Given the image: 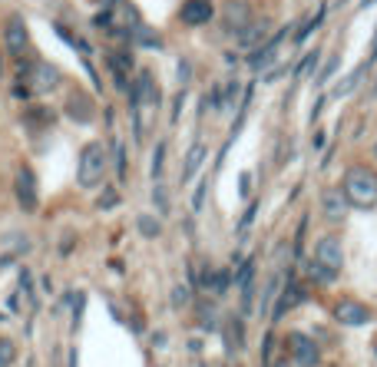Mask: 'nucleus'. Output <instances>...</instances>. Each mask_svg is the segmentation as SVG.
Listing matches in <instances>:
<instances>
[{"label":"nucleus","instance_id":"nucleus-37","mask_svg":"<svg viewBox=\"0 0 377 367\" xmlns=\"http://www.w3.org/2000/svg\"><path fill=\"white\" fill-rule=\"evenodd\" d=\"M304 232H308V219L302 215V222H298V232H295V258H302V252H304Z\"/></svg>","mask_w":377,"mask_h":367},{"label":"nucleus","instance_id":"nucleus-24","mask_svg":"<svg viewBox=\"0 0 377 367\" xmlns=\"http://www.w3.org/2000/svg\"><path fill=\"white\" fill-rule=\"evenodd\" d=\"M136 228H139L143 239H159V235H162V219H159V215H139V219H136Z\"/></svg>","mask_w":377,"mask_h":367},{"label":"nucleus","instance_id":"nucleus-40","mask_svg":"<svg viewBox=\"0 0 377 367\" xmlns=\"http://www.w3.org/2000/svg\"><path fill=\"white\" fill-rule=\"evenodd\" d=\"M30 96H34V90H30L27 83H17V86H14V99H23V103H27Z\"/></svg>","mask_w":377,"mask_h":367},{"label":"nucleus","instance_id":"nucleus-2","mask_svg":"<svg viewBox=\"0 0 377 367\" xmlns=\"http://www.w3.org/2000/svg\"><path fill=\"white\" fill-rule=\"evenodd\" d=\"M341 192L351 202V209L371 212L377 205V172L371 165H351L341 179Z\"/></svg>","mask_w":377,"mask_h":367},{"label":"nucleus","instance_id":"nucleus-33","mask_svg":"<svg viewBox=\"0 0 377 367\" xmlns=\"http://www.w3.org/2000/svg\"><path fill=\"white\" fill-rule=\"evenodd\" d=\"M255 215H258V202H252V205H248V209H245V215L239 219V239H245V235H248V228H252Z\"/></svg>","mask_w":377,"mask_h":367},{"label":"nucleus","instance_id":"nucleus-28","mask_svg":"<svg viewBox=\"0 0 377 367\" xmlns=\"http://www.w3.org/2000/svg\"><path fill=\"white\" fill-rule=\"evenodd\" d=\"M318 60H321L318 50H308V54H304V60L298 63V67H295V76H298V80L311 76V73H315V67H318Z\"/></svg>","mask_w":377,"mask_h":367},{"label":"nucleus","instance_id":"nucleus-43","mask_svg":"<svg viewBox=\"0 0 377 367\" xmlns=\"http://www.w3.org/2000/svg\"><path fill=\"white\" fill-rule=\"evenodd\" d=\"M3 73H7V54H3V47H0V80H3Z\"/></svg>","mask_w":377,"mask_h":367},{"label":"nucleus","instance_id":"nucleus-32","mask_svg":"<svg viewBox=\"0 0 377 367\" xmlns=\"http://www.w3.org/2000/svg\"><path fill=\"white\" fill-rule=\"evenodd\" d=\"M338 63H341V54H331V60H328V63L321 67V73H318V86H324V83H328L331 76L338 73Z\"/></svg>","mask_w":377,"mask_h":367},{"label":"nucleus","instance_id":"nucleus-22","mask_svg":"<svg viewBox=\"0 0 377 367\" xmlns=\"http://www.w3.org/2000/svg\"><path fill=\"white\" fill-rule=\"evenodd\" d=\"M166 152H169V143L159 139V143H156V152H152V163H149L152 182H162V176H166Z\"/></svg>","mask_w":377,"mask_h":367},{"label":"nucleus","instance_id":"nucleus-26","mask_svg":"<svg viewBox=\"0 0 377 367\" xmlns=\"http://www.w3.org/2000/svg\"><path fill=\"white\" fill-rule=\"evenodd\" d=\"M119 202H123V199H119V189L103 185V192H99V199H96V209H99V212H110V209H116Z\"/></svg>","mask_w":377,"mask_h":367},{"label":"nucleus","instance_id":"nucleus-39","mask_svg":"<svg viewBox=\"0 0 377 367\" xmlns=\"http://www.w3.org/2000/svg\"><path fill=\"white\" fill-rule=\"evenodd\" d=\"M239 192H242V199H252V172H242V179H239Z\"/></svg>","mask_w":377,"mask_h":367},{"label":"nucleus","instance_id":"nucleus-42","mask_svg":"<svg viewBox=\"0 0 377 367\" xmlns=\"http://www.w3.org/2000/svg\"><path fill=\"white\" fill-rule=\"evenodd\" d=\"M17 301H20V292H14V294H10V301H7V305H10V314H17V311H20Z\"/></svg>","mask_w":377,"mask_h":367},{"label":"nucleus","instance_id":"nucleus-11","mask_svg":"<svg viewBox=\"0 0 377 367\" xmlns=\"http://www.w3.org/2000/svg\"><path fill=\"white\" fill-rule=\"evenodd\" d=\"M63 113H66V119H73V123H80V126L93 123V119H96L93 96H90L86 90H73L70 96H66V106H63Z\"/></svg>","mask_w":377,"mask_h":367},{"label":"nucleus","instance_id":"nucleus-20","mask_svg":"<svg viewBox=\"0 0 377 367\" xmlns=\"http://www.w3.org/2000/svg\"><path fill=\"white\" fill-rule=\"evenodd\" d=\"M113 176H116V182L123 185V182H130V169H126V143L123 139H113Z\"/></svg>","mask_w":377,"mask_h":367},{"label":"nucleus","instance_id":"nucleus-18","mask_svg":"<svg viewBox=\"0 0 377 367\" xmlns=\"http://www.w3.org/2000/svg\"><path fill=\"white\" fill-rule=\"evenodd\" d=\"M206 159H208V146L202 143V139H195V143L188 146L186 159H182V185H188L195 176H199V169H202Z\"/></svg>","mask_w":377,"mask_h":367},{"label":"nucleus","instance_id":"nucleus-30","mask_svg":"<svg viewBox=\"0 0 377 367\" xmlns=\"http://www.w3.org/2000/svg\"><path fill=\"white\" fill-rule=\"evenodd\" d=\"M308 278L315 281V285H331L335 281V272H328V268H321V265H315V261H308Z\"/></svg>","mask_w":377,"mask_h":367},{"label":"nucleus","instance_id":"nucleus-41","mask_svg":"<svg viewBox=\"0 0 377 367\" xmlns=\"http://www.w3.org/2000/svg\"><path fill=\"white\" fill-rule=\"evenodd\" d=\"M179 83H188V76H192V70H188V60H182V63H179Z\"/></svg>","mask_w":377,"mask_h":367},{"label":"nucleus","instance_id":"nucleus-17","mask_svg":"<svg viewBox=\"0 0 377 367\" xmlns=\"http://www.w3.org/2000/svg\"><path fill=\"white\" fill-rule=\"evenodd\" d=\"M235 285L242 288V314H252L255 308V258H248L245 265L235 272Z\"/></svg>","mask_w":377,"mask_h":367},{"label":"nucleus","instance_id":"nucleus-38","mask_svg":"<svg viewBox=\"0 0 377 367\" xmlns=\"http://www.w3.org/2000/svg\"><path fill=\"white\" fill-rule=\"evenodd\" d=\"M182 103H186V90H179V93H175V99H172V113H169V123H179Z\"/></svg>","mask_w":377,"mask_h":367},{"label":"nucleus","instance_id":"nucleus-5","mask_svg":"<svg viewBox=\"0 0 377 367\" xmlns=\"http://www.w3.org/2000/svg\"><path fill=\"white\" fill-rule=\"evenodd\" d=\"M288 357L295 367H318L321 364V348L318 341L304 331H291L288 334Z\"/></svg>","mask_w":377,"mask_h":367},{"label":"nucleus","instance_id":"nucleus-34","mask_svg":"<svg viewBox=\"0 0 377 367\" xmlns=\"http://www.w3.org/2000/svg\"><path fill=\"white\" fill-rule=\"evenodd\" d=\"M206 192H208V179H199L195 192H192V212H202L206 209Z\"/></svg>","mask_w":377,"mask_h":367},{"label":"nucleus","instance_id":"nucleus-29","mask_svg":"<svg viewBox=\"0 0 377 367\" xmlns=\"http://www.w3.org/2000/svg\"><path fill=\"white\" fill-rule=\"evenodd\" d=\"M17 361V344L10 338H0V367H14Z\"/></svg>","mask_w":377,"mask_h":367},{"label":"nucleus","instance_id":"nucleus-12","mask_svg":"<svg viewBox=\"0 0 377 367\" xmlns=\"http://www.w3.org/2000/svg\"><path fill=\"white\" fill-rule=\"evenodd\" d=\"M288 34H291V27H282L275 37L265 40L258 50H252V54H248V67H252V70H258V73H262V70H268V67L275 63V56H278V47H282V40L288 37Z\"/></svg>","mask_w":377,"mask_h":367},{"label":"nucleus","instance_id":"nucleus-36","mask_svg":"<svg viewBox=\"0 0 377 367\" xmlns=\"http://www.w3.org/2000/svg\"><path fill=\"white\" fill-rule=\"evenodd\" d=\"M199 321L206 328H215V301H199Z\"/></svg>","mask_w":377,"mask_h":367},{"label":"nucleus","instance_id":"nucleus-9","mask_svg":"<svg viewBox=\"0 0 377 367\" xmlns=\"http://www.w3.org/2000/svg\"><path fill=\"white\" fill-rule=\"evenodd\" d=\"M331 314H335V321L344 324V328H364V324L371 321V308H367L364 301H354V298H341V301H335Z\"/></svg>","mask_w":377,"mask_h":367},{"label":"nucleus","instance_id":"nucleus-6","mask_svg":"<svg viewBox=\"0 0 377 367\" xmlns=\"http://www.w3.org/2000/svg\"><path fill=\"white\" fill-rule=\"evenodd\" d=\"M311 261L321 265V268H328V272H335V275H341V268H344V245H341L338 235H321Z\"/></svg>","mask_w":377,"mask_h":367},{"label":"nucleus","instance_id":"nucleus-8","mask_svg":"<svg viewBox=\"0 0 377 367\" xmlns=\"http://www.w3.org/2000/svg\"><path fill=\"white\" fill-rule=\"evenodd\" d=\"M252 20H255V14H252L248 0H226V7H222V30L228 37H239Z\"/></svg>","mask_w":377,"mask_h":367},{"label":"nucleus","instance_id":"nucleus-31","mask_svg":"<svg viewBox=\"0 0 377 367\" xmlns=\"http://www.w3.org/2000/svg\"><path fill=\"white\" fill-rule=\"evenodd\" d=\"M242 341H245V334H242V318H228V344L242 348Z\"/></svg>","mask_w":377,"mask_h":367},{"label":"nucleus","instance_id":"nucleus-10","mask_svg":"<svg viewBox=\"0 0 377 367\" xmlns=\"http://www.w3.org/2000/svg\"><path fill=\"white\" fill-rule=\"evenodd\" d=\"M106 63H110V70H113L116 90L123 93V96H130V86H132L130 73L136 70V60H132V54H130V50H106Z\"/></svg>","mask_w":377,"mask_h":367},{"label":"nucleus","instance_id":"nucleus-4","mask_svg":"<svg viewBox=\"0 0 377 367\" xmlns=\"http://www.w3.org/2000/svg\"><path fill=\"white\" fill-rule=\"evenodd\" d=\"M14 199H17L20 212L34 215L40 209V182H37V172L30 165H20L17 169V179H14Z\"/></svg>","mask_w":377,"mask_h":367},{"label":"nucleus","instance_id":"nucleus-46","mask_svg":"<svg viewBox=\"0 0 377 367\" xmlns=\"http://www.w3.org/2000/svg\"><path fill=\"white\" fill-rule=\"evenodd\" d=\"M374 159H377V143H374Z\"/></svg>","mask_w":377,"mask_h":367},{"label":"nucleus","instance_id":"nucleus-35","mask_svg":"<svg viewBox=\"0 0 377 367\" xmlns=\"http://www.w3.org/2000/svg\"><path fill=\"white\" fill-rule=\"evenodd\" d=\"M188 305H192V292L186 285H175L172 288V308H188Z\"/></svg>","mask_w":377,"mask_h":367},{"label":"nucleus","instance_id":"nucleus-27","mask_svg":"<svg viewBox=\"0 0 377 367\" xmlns=\"http://www.w3.org/2000/svg\"><path fill=\"white\" fill-rule=\"evenodd\" d=\"M152 205L159 209V215H169V189H166V182H152Z\"/></svg>","mask_w":377,"mask_h":367},{"label":"nucleus","instance_id":"nucleus-1","mask_svg":"<svg viewBox=\"0 0 377 367\" xmlns=\"http://www.w3.org/2000/svg\"><path fill=\"white\" fill-rule=\"evenodd\" d=\"M110 152L103 139H90L86 146L80 149V159H76V185L93 192L99 185H106V172H110Z\"/></svg>","mask_w":377,"mask_h":367},{"label":"nucleus","instance_id":"nucleus-14","mask_svg":"<svg viewBox=\"0 0 377 367\" xmlns=\"http://www.w3.org/2000/svg\"><path fill=\"white\" fill-rule=\"evenodd\" d=\"M321 212H324V219L335 222V225H341V222L348 219V212H351V202L344 199V192L338 189H324L321 192Z\"/></svg>","mask_w":377,"mask_h":367},{"label":"nucleus","instance_id":"nucleus-15","mask_svg":"<svg viewBox=\"0 0 377 367\" xmlns=\"http://www.w3.org/2000/svg\"><path fill=\"white\" fill-rule=\"evenodd\" d=\"M302 298H304V292L298 288V281L288 275V281L282 285V294L275 298V308H271V321H282L288 311H295L298 305H302Z\"/></svg>","mask_w":377,"mask_h":367},{"label":"nucleus","instance_id":"nucleus-19","mask_svg":"<svg viewBox=\"0 0 377 367\" xmlns=\"http://www.w3.org/2000/svg\"><path fill=\"white\" fill-rule=\"evenodd\" d=\"M130 40H136L139 47H149V50H162V37L152 27H146V23H136L130 30Z\"/></svg>","mask_w":377,"mask_h":367},{"label":"nucleus","instance_id":"nucleus-13","mask_svg":"<svg viewBox=\"0 0 377 367\" xmlns=\"http://www.w3.org/2000/svg\"><path fill=\"white\" fill-rule=\"evenodd\" d=\"M212 17H215L212 0H182V7H179V20L186 27H206V23H212Z\"/></svg>","mask_w":377,"mask_h":367},{"label":"nucleus","instance_id":"nucleus-44","mask_svg":"<svg viewBox=\"0 0 377 367\" xmlns=\"http://www.w3.org/2000/svg\"><path fill=\"white\" fill-rule=\"evenodd\" d=\"M268 367H291V361H288V357H275Z\"/></svg>","mask_w":377,"mask_h":367},{"label":"nucleus","instance_id":"nucleus-25","mask_svg":"<svg viewBox=\"0 0 377 367\" xmlns=\"http://www.w3.org/2000/svg\"><path fill=\"white\" fill-rule=\"evenodd\" d=\"M324 14H328V7H318V14H315V17L308 20L304 27H298V30H295V43H298V47H302L304 40H308V37H311V34H315V30H318V27H321V20H324Z\"/></svg>","mask_w":377,"mask_h":367},{"label":"nucleus","instance_id":"nucleus-45","mask_svg":"<svg viewBox=\"0 0 377 367\" xmlns=\"http://www.w3.org/2000/svg\"><path fill=\"white\" fill-rule=\"evenodd\" d=\"M371 60H377V30H374V43H371Z\"/></svg>","mask_w":377,"mask_h":367},{"label":"nucleus","instance_id":"nucleus-16","mask_svg":"<svg viewBox=\"0 0 377 367\" xmlns=\"http://www.w3.org/2000/svg\"><path fill=\"white\" fill-rule=\"evenodd\" d=\"M268 30H271V20L255 17V20H252V23L245 27V30L235 37V43H239L242 50H248V54H252V50H258L265 40H268Z\"/></svg>","mask_w":377,"mask_h":367},{"label":"nucleus","instance_id":"nucleus-21","mask_svg":"<svg viewBox=\"0 0 377 367\" xmlns=\"http://www.w3.org/2000/svg\"><path fill=\"white\" fill-rule=\"evenodd\" d=\"M20 119H23V126H27V129H50V126H53V110L37 106V110H27Z\"/></svg>","mask_w":377,"mask_h":367},{"label":"nucleus","instance_id":"nucleus-7","mask_svg":"<svg viewBox=\"0 0 377 367\" xmlns=\"http://www.w3.org/2000/svg\"><path fill=\"white\" fill-rule=\"evenodd\" d=\"M30 50V30L20 14H10L7 23H3V54L10 56H23Z\"/></svg>","mask_w":377,"mask_h":367},{"label":"nucleus","instance_id":"nucleus-23","mask_svg":"<svg viewBox=\"0 0 377 367\" xmlns=\"http://www.w3.org/2000/svg\"><path fill=\"white\" fill-rule=\"evenodd\" d=\"M364 70H367V67H358L354 73H348V76H344V80L338 83V86H335V93H331V96H335V99H344V96H351V90H358V86H361V80H364Z\"/></svg>","mask_w":377,"mask_h":367},{"label":"nucleus","instance_id":"nucleus-3","mask_svg":"<svg viewBox=\"0 0 377 367\" xmlns=\"http://www.w3.org/2000/svg\"><path fill=\"white\" fill-rule=\"evenodd\" d=\"M23 83L30 86V90L37 93V96H47V93H57L63 83H66V76L60 70L57 63H47V60H37L34 67H30V73L23 76Z\"/></svg>","mask_w":377,"mask_h":367}]
</instances>
